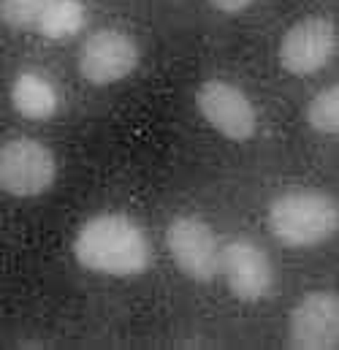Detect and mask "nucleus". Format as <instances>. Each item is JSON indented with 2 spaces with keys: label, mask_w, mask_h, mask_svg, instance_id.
Wrapping results in <instances>:
<instances>
[{
  "label": "nucleus",
  "mask_w": 339,
  "mask_h": 350,
  "mask_svg": "<svg viewBox=\"0 0 339 350\" xmlns=\"http://www.w3.org/2000/svg\"><path fill=\"white\" fill-rule=\"evenodd\" d=\"M74 258L79 266L109 277H133L150 269L152 245L139 223L125 215H95L74 237Z\"/></svg>",
  "instance_id": "1"
},
{
  "label": "nucleus",
  "mask_w": 339,
  "mask_h": 350,
  "mask_svg": "<svg viewBox=\"0 0 339 350\" xmlns=\"http://www.w3.org/2000/svg\"><path fill=\"white\" fill-rule=\"evenodd\" d=\"M266 226L285 247H315L329 242L339 228L337 198L323 190H288L269 206Z\"/></svg>",
  "instance_id": "2"
},
{
  "label": "nucleus",
  "mask_w": 339,
  "mask_h": 350,
  "mask_svg": "<svg viewBox=\"0 0 339 350\" xmlns=\"http://www.w3.org/2000/svg\"><path fill=\"white\" fill-rule=\"evenodd\" d=\"M57 179L52 150L36 139H14L0 144V190L16 198L46 193Z\"/></svg>",
  "instance_id": "3"
},
{
  "label": "nucleus",
  "mask_w": 339,
  "mask_h": 350,
  "mask_svg": "<svg viewBox=\"0 0 339 350\" xmlns=\"http://www.w3.org/2000/svg\"><path fill=\"white\" fill-rule=\"evenodd\" d=\"M166 247L176 269L195 282H212L220 274L217 234L198 215H179L171 220L166 228Z\"/></svg>",
  "instance_id": "4"
},
{
  "label": "nucleus",
  "mask_w": 339,
  "mask_h": 350,
  "mask_svg": "<svg viewBox=\"0 0 339 350\" xmlns=\"http://www.w3.org/2000/svg\"><path fill=\"white\" fill-rule=\"evenodd\" d=\"M195 106L201 117L226 139L247 142L255 136L258 114L250 98L226 79H206L195 90Z\"/></svg>",
  "instance_id": "5"
},
{
  "label": "nucleus",
  "mask_w": 339,
  "mask_h": 350,
  "mask_svg": "<svg viewBox=\"0 0 339 350\" xmlns=\"http://www.w3.org/2000/svg\"><path fill=\"white\" fill-rule=\"evenodd\" d=\"M337 52V25L326 16H307L296 22L280 41V66L293 77L321 71Z\"/></svg>",
  "instance_id": "6"
},
{
  "label": "nucleus",
  "mask_w": 339,
  "mask_h": 350,
  "mask_svg": "<svg viewBox=\"0 0 339 350\" xmlns=\"http://www.w3.org/2000/svg\"><path fill=\"white\" fill-rule=\"evenodd\" d=\"M139 44L120 30H98L79 52V74L90 85L106 88L128 79L139 68Z\"/></svg>",
  "instance_id": "7"
},
{
  "label": "nucleus",
  "mask_w": 339,
  "mask_h": 350,
  "mask_svg": "<svg viewBox=\"0 0 339 350\" xmlns=\"http://www.w3.org/2000/svg\"><path fill=\"white\" fill-rule=\"evenodd\" d=\"M220 274L226 277L231 293L239 301L255 304L266 299L274 288V266L271 258L253 239H231L220 247Z\"/></svg>",
  "instance_id": "8"
},
{
  "label": "nucleus",
  "mask_w": 339,
  "mask_h": 350,
  "mask_svg": "<svg viewBox=\"0 0 339 350\" xmlns=\"http://www.w3.org/2000/svg\"><path fill=\"white\" fill-rule=\"evenodd\" d=\"M288 340L299 350L339 348V296L331 291L307 293L288 318Z\"/></svg>",
  "instance_id": "9"
},
{
  "label": "nucleus",
  "mask_w": 339,
  "mask_h": 350,
  "mask_svg": "<svg viewBox=\"0 0 339 350\" xmlns=\"http://www.w3.org/2000/svg\"><path fill=\"white\" fill-rule=\"evenodd\" d=\"M11 106L25 120H49L57 111V90L46 77L25 71L11 85Z\"/></svg>",
  "instance_id": "10"
},
{
  "label": "nucleus",
  "mask_w": 339,
  "mask_h": 350,
  "mask_svg": "<svg viewBox=\"0 0 339 350\" xmlns=\"http://www.w3.org/2000/svg\"><path fill=\"white\" fill-rule=\"evenodd\" d=\"M87 11L79 0H52L41 14L36 30L49 41H66L85 27Z\"/></svg>",
  "instance_id": "11"
},
{
  "label": "nucleus",
  "mask_w": 339,
  "mask_h": 350,
  "mask_svg": "<svg viewBox=\"0 0 339 350\" xmlns=\"http://www.w3.org/2000/svg\"><path fill=\"white\" fill-rule=\"evenodd\" d=\"M304 117H307V125L318 133H337L339 131V88L321 90L304 109Z\"/></svg>",
  "instance_id": "12"
},
{
  "label": "nucleus",
  "mask_w": 339,
  "mask_h": 350,
  "mask_svg": "<svg viewBox=\"0 0 339 350\" xmlns=\"http://www.w3.org/2000/svg\"><path fill=\"white\" fill-rule=\"evenodd\" d=\"M49 3L52 0H0V19L8 27L30 30L38 25V19Z\"/></svg>",
  "instance_id": "13"
},
{
  "label": "nucleus",
  "mask_w": 339,
  "mask_h": 350,
  "mask_svg": "<svg viewBox=\"0 0 339 350\" xmlns=\"http://www.w3.org/2000/svg\"><path fill=\"white\" fill-rule=\"evenodd\" d=\"M217 11H223V14H239V11H245V8H250L255 0H209Z\"/></svg>",
  "instance_id": "14"
}]
</instances>
